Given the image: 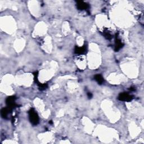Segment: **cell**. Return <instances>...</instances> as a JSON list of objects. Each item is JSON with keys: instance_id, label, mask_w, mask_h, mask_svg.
<instances>
[{"instance_id": "1", "label": "cell", "mask_w": 144, "mask_h": 144, "mask_svg": "<svg viewBox=\"0 0 144 144\" xmlns=\"http://www.w3.org/2000/svg\"><path fill=\"white\" fill-rule=\"evenodd\" d=\"M29 119H30L31 123L33 125H37L38 123L39 118L36 112L34 111V110L31 109L29 112Z\"/></svg>"}, {"instance_id": "2", "label": "cell", "mask_w": 144, "mask_h": 144, "mask_svg": "<svg viewBox=\"0 0 144 144\" xmlns=\"http://www.w3.org/2000/svg\"><path fill=\"white\" fill-rule=\"evenodd\" d=\"M119 99L121 101H129L131 100V96L127 93H122L119 95Z\"/></svg>"}, {"instance_id": "3", "label": "cell", "mask_w": 144, "mask_h": 144, "mask_svg": "<svg viewBox=\"0 0 144 144\" xmlns=\"http://www.w3.org/2000/svg\"><path fill=\"white\" fill-rule=\"evenodd\" d=\"M15 98L13 96L8 97L6 99V104L8 106V108H13L15 105Z\"/></svg>"}, {"instance_id": "4", "label": "cell", "mask_w": 144, "mask_h": 144, "mask_svg": "<svg viewBox=\"0 0 144 144\" xmlns=\"http://www.w3.org/2000/svg\"><path fill=\"white\" fill-rule=\"evenodd\" d=\"M10 108H3L1 110V115L3 118H6L8 114L9 113V111Z\"/></svg>"}, {"instance_id": "5", "label": "cell", "mask_w": 144, "mask_h": 144, "mask_svg": "<svg viewBox=\"0 0 144 144\" xmlns=\"http://www.w3.org/2000/svg\"><path fill=\"white\" fill-rule=\"evenodd\" d=\"M95 78L96 81H97L99 84H101L104 82L103 78H102V77L100 74H97L95 76Z\"/></svg>"}, {"instance_id": "6", "label": "cell", "mask_w": 144, "mask_h": 144, "mask_svg": "<svg viewBox=\"0 0 144 144\" xmlns=\"http://www.w3.org/2000/svg\"><path fill=\"white\" fill-rule=\"evenodd\" d=\"M85 48L84 47H78V48H76V53L79 54H81L82 53H83L84 51H85Z\"/></svg>"}]
</instances>
